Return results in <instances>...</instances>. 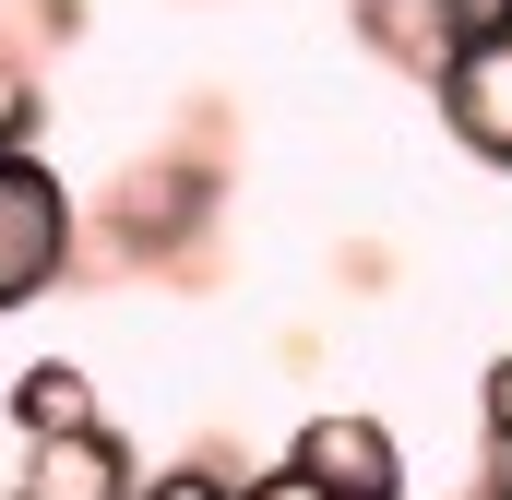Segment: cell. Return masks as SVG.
<instances>
[{
  "label": "cell",
  "instance_id": "obj_10",
  "mask_svg": "<svg viewBox=\"0 0 512 500\" xmlns=\"http://www.w3.org/2000/svg\"><path fill=\"white\" fill-rule=\"evenodd\" d=\"M477 429H489V465H512V358L477 370Z\"/></svg>",
  "mask_w": 512,
  "mask_h": 500
},
{
  "label": "cell",
  "instance_id": "obj_4",
  "mask_svg": "<svg viewBox=\"0 0 512 500\" xmlns=\"http://www.w3.org/2000/svg\"><path fill=\"white\" fill-rule=\"evenodd\" d=\"M429 96H441V131H453L477 167H512V36H465Z\"/></svg>",
  "mask_w": 512,
  "mask_h": 500
},
{
  "label": "cell",
  "instance_id": "obj_2",
  "mask_svg": "<svg viewBox=\"0 0 512 500\" xmlns=\"http://www.w3.org/2000/svg\"><path fill=\"white\" fill-rule=\"evenodd\" d=\"M203 215H215V155L203 143H167V155H143L108 191V250L120 262H191Z\"/></svg>",
  "mask_w": 512,
  "mask_h": 500
},
{
  "label": "cell",
  "instance_id": "obj_6",
  "mask_svg": "<svg viewBox=\"0 0 512 500\" xmlns=\"http://www.w3.org/2000/svg\"><path fill=\"white\" fill-rule=\"evenodd\" d=\"M358 36L382 48L393 72L441 84V72H453V48H465V12H453V0H358Z\"/></svg>",
  "mask_w": 512,
  "mask_h": 500
},
{
  "label": "cell",
  "instance_id": "obj_9",
  "mask_svg": "<svg viewBox=\"0 0 512 500\" xmlns=\"http://www.w3.org/2000/svg\"><path fill=\"white\" fill-rule=\"evenodd\" d=\"M131 500H239V477H227L215 453H191V465H167V477H143Z\"/></svg>",
  "mask_w": 512,
  "mask_h": 500
},
{
  "label": "cell",
  "instance_id": "obj_1",
  "mask_svg": "<svg viewBox=\"0 0 512 500\" xmlns=\"http://www.w3.org/2000/svg\"><path fill=\"white\" fill-rule=\"evenodd\" d=\"M84 250V203L60 191L48 155H0V310H36Z\"/></svg>",
  "mask_w": 512,
  "mask_h": 500
},
{
  "label": "cell",
  "instance_id": "obj_5",
  "mask_svg": "<svg viewBox=\"0 0 512 500\" xmlns=\"http://www.w3.org/2000/svg\"><path fill=\"white\" fill-rule=\"evenodd\" d=\"M131 489H143V465L96 417V429H60V441H24V489L12 500H131Z\"/></svg>",
  "mask_w": 512,
  "mask_h": 500
},
{
  "label": "cell",
  "instance_id": "obj_12",
  "mask_svg": "<svg viewBox=\"0 0 512 500\" xmlns=\"http://www.w3.org/2000/svg\"><path fill=\"white\" fill-rule=\"evenodd\" d=\"M465 500H512V465H501V477H489V489H465Z\"/></svg>",
  "mask_w": 512,
  "mask_h": 500
},
{
  "label": "cell",
  "instance_id": "obj_7",
  "mask_svg": "<svg viewBox=\"0 0 512 500\" xmlns=\"http://www.w3.org/2000/svg\"><path fill=\"white\" fill-rule=\"evenodd\" d=\"M0 405H12V429H24V441H60V429H96V417H108L84 358H36V370H12Z\"/></svg>",
  "mask_w": 512,
  "mask_h": 500
},
{
  "label": "cell",
  "instance_id": "obj_11",
  "mask_svg": "<svg viewBox=\"0 0 512 500\" xmlns=\"http://www.w3.org/2000/svg\"><path fill=\"white\" fill-rule=\"evenodd\" d=\"M239 500H334V489H310L298 465H262V477H239Z\"/></svg>",
  "mask_w": 512,
  "mask_h": 500
},
{
  "label": "cell",
  "instance_id": "obj_3",
  "mask_svg": "<svg viewBox=\"0 0 512 500\" xmlns=\"http://www.w3.org/2000/svg\"><path fill=\"white\" fill-rule=\"evenodd\" d=\"M286 465H298L310 489H334V500H405V441H393L382 417H358V405H334V417H298Z\"/></svg>",
  "mask_w": 512,
  "mask_h": 500
},
{
  "label": "cell",
  "instance_id": "obj_8",
  "mask_svg": "<svg viewBox=\"0 0 512 500\" xmlns=\"http://www.w3.org/2000/svg\"><path fill=\"white\" fill-rule=\"evenodd\" d=\"M0 155H36V60L0 36Z\"/></svg>",
  "mask_w": 512,
  "mask_h": 500
}]
</instances>
